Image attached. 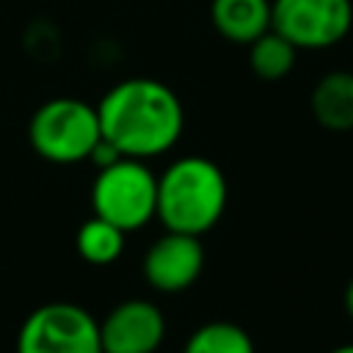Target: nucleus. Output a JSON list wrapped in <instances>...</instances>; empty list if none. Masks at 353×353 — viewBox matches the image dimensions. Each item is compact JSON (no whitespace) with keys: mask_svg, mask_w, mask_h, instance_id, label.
<instances>
[{"mask_svg":"<svg viewBox=\"0 0 353 353\" xmlns=\"http://www.w3.org/2000/svg\"><path fill=\"white\" fill-rule=\"evenodd\" d=\"M229 201V185L221 165L201 154H188L165 165L157 176L154 218L168 232L201 237L210 232Z\"/></svg>","mask_w":353,"mask_h":353,"instance_id":"2","label":"nucleus"},{"mask_svg":"<svg viewBox=\"0 0 353 353\" xmlns=\"http://www.w3.org/2000/svg\"><path fill=\"white\" fill-rule=\"evenodd\" d=\"M143 279L157 292H182L204 270V248L201 237L168 232L160 234L143 254Z\"/></svg>","mask_w":353,"mask_h":353,"instance_id":"8","label":"nucleus"},{"mask_svg":"<svg viewBox=\"0 0 353 353\" xmlns=\"http://www.w3.org/2000/svg\"><path fill=\"white\" fill-rule=\"evenodd\" d=\"M328 353H353V342H347V345H339V347H334V350H328Z\"/></svg>","mask_w":353,"mask_h":353,"instance_id":"15","label":"nucleus"},{"mask_svg":"<svg viewBox=\"0 0 353 353\" xmlns=\"http://www.w3.org/2000/svg\"><path fill=\"white\" fill-rule=\"evenodd\" d=\"M74 245L80 259H85L88 265H110L121 256L124 251V232L97 215H91L88 221L80 223L77 234H74Z\"/></svg>","mask_w":353,"mask_h":353,"instance_id":"12","label":"nucleus"},{"mask_svg":"<svg viewBox=\"0 0 353 353\" xmlns=\"http://www.w3.org/2000/svg\"><path fill=\"white\" fill-rule=\"evenodd\" d=\"M91 210L97 218L119 226L124 234L146 226L157 210V176L143 160L119 157L97 168L91 182Z\"/></svg>","mask_w":353,"mask_h":353,"instance_id":"4","label":"nucleus"},{"mask_svg":"<svg viewBox=\"0 0 353 353\" xmlns=\"http://www.w3.org/2000/svg\"><path fill=\"white\" fill-rule=\"evenodd\" d=\"M295 58H298V47L273 28L248 44V66L259 80L268 83L284 80L292 72Z\"/></svg>","mask_w":353,"mask_h":353,"instance_id":"11","label":"nucleus"},{"mask_svg":"<svg viewBox=\"0 0 353 353\" xmlns=\"http://www.w3.org/2000/svg\"><path fill=\"white\" fill-rule=\"evenodd\" d=\"M165 336L160 306L143 298H130L113 306L99 320L102 353H154Z\"/></svg>","mask_w":353,"mask_h":353,"instance_id":"7","label":"nucleus"},{"mask_svg":"<svg viewBox=\"0 0 353 353\" xmlns=\"http://www.w3.org/2000/svg\"><path fill=\"white\" fill-rule=\"evenodd\" d=\"M102 138L121 154L149 160L165 154L182 135L185 110L179 97L154 77H127L97 105Z\"/></svg>","mask_w":353,"mask_h":353,"instance_id":"1","label":"nucleus"},{"mask_svg":"<svg viewBox=\"0 0 353 353\" xmlns=\"http://www.w3.org/2000/svg\"><path fill=\"white\" fill-rule=\"evenodd\" d=\"M182 353H256V350H254V339L243 325L232 320H210L188 336Z\"/></svg>","mask_w":353,"mask_h":353,"instance_id":"13","label":"nucleus"},{"mask_svg":"<svg viewBox=\"0 0 353 353\" xmlns=\"http://www.w3.org/2000/svg\"><path fill=\"white\" fill-rule=\"evenodd\" d=\"M353 25L350 0H270V28L298 50L339 44Z\"/></svg>","mask_w":353,"mask_h":353,"instance_id":"6","label":"nucleus"},{"mask_svg":"<svg viewBox=\"0 0 353 353\" xmlns=\"http://www.w3.org/2000/svg\"><path fill=\"white\" fill-rule=\"evenodd\" d=\"M309 108L320 127L334 132L353 130V72L336 69L323 74L312 88Z\"/></svg>","mask_w":353,"mask_h":353,"instance_id":"9","label":"nucleus"},{"mask_svg":"<svg viewBox=\"0 0 353 353\" xmlns=\"http://www.w3.org/2000/svg\"><path fill=\"white\" fill-rule=\"evenodd\" d=\"M345 312H347V317L353 320V279H350V284L345 287Z\"/></svg>","mask_w":353,"mask_h":353,"instance_id":"14","label":"nucleus"},{"mask_svg":"<svg viewBox=\"0 0 353 353\" xmlns=\"http://www.w3.org/2000/svg\"><path fill=\"white\" fill-rule=\"evenodd\" d=\"M17 353H102L99 320L69 301L41 303L22 320Z\"/></svg>","mask_w":353,"mask_h":353,"instance_id":"5","label":"nucleus"},{"mask_svg":"<svg viewBox=\"0 0 353 353\" xmlns=\"http://www.w3.org/2000/svg\"><path fill=\"white\" fill-rule=\"evenodd\" d=\"M210 19L226 41L251 44L270 30V0H212Z\"/></svg>","mask_w":353,"mask_h":353,"instance_id":"10","label":"nucleus"},{"mask_svg":"<svg viewBox=\"0 0 353 353\" xmlns=\"http://www.w3.org/2000/svg\"><path fill=\"white\" fill-rule=\"evenodd\" d=\"M102 138L97 105L77 97H55L41 102L28 121V141L33 152L50 163L88 160L91 149Z\"/></svg>","mask_w":353,"mask_h":353,"instance_id":"3","label":"nucleus"}]
</instances>
